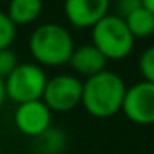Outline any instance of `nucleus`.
<instances>
[{"instance_id": "6", "label": "nucleus", "mask_w": 154, "mask_h": 154, "mask_svg": "<svg viewBox=\"0 0 154 154\" xmlns=\"http://www.w3.org/2000/svg\"><path fill=\"white\" fill-rule=\"evenodd\" d=\"M121 111L134 124H154V85L139 81L126 90Z\"/></svg>"}, {"instance_id": "15", "label": "nucleus", "mask_w": 154, "mask_h": 154, "mask_svg": "<svg viewBox=\"0 0 154 154\" xmlns=\"http://www.w3.org/2000/svg\"><path fill=\"white\" fill-rule=\"evenodd\" d=\"M17 65H18L17 55H15L10 48L0 50V78H2V80H5V78L17 68Z\"/></svg>"}, {"instance_id": "18", "label": "nucleus", "mask_w": 154, "mask_h": 154, "mask_svg": "<svg viewBox=\"0 0 154 154\" xmlns=\"http://www.w3.org/2000/svg\"><path fill=\"white\" fill-rule=\"evenodd\" d=\"M143 2V7L147 8L149 12H152L154 14V0H141Z\"/></svg>"}, {"instance_id": "4", "label": "nucleus", "mask_w": 154, "mask_h": 154, "mask_svg": "<svg viewBox=\"0 0 154 154\" xmlns=\"http://www.w3.org/2000/svg\"><path fill=\"white\" fill-rule=\"evenodd\" d=\"M4 81L7 100L22 104L28 103V101L42 100L48 78L40 65L22 63L17 65V68Z\"/></svg>"}, {"instance_id": "8", "label": "nucleus", "mask_w": 154, "mask_h": 154, "mask_svg": "<svg viewBox=\"0 0 154 154\" xmlns=\"http://www.w3.org/2000/svg\"><path fill=\"white\" fill-rule=\"evenodd\" d=\"M65 17L75 28H93L109 10V0H65Z\"/></svg>"}, {"instance_id": "3", "label": "nucleus", "mask_w": 154, "mask_h": 154, "mask_svg": "<svg viewBox=\"0 0 154 154\" xmlns=\"http://www.w3.org/2000/svg\"><path fill=\"white\" fill-rule=\"evenodd\" d=\"M93 45L106 60H123L133 51L134 37L131 35L124 18L109 15L101 18L93 28Z\"/></svg>"}, {"instance_id": "5", "label": "nucleus", "mask_w": 154, "mask_h": 154, "mask_svg": "<svg viewBox=\"0 0 154 154\" xmlns=\"http://www.w3.org/2000/svg\"><path fill=\"white\" fill-rule=\"evenodd\" d=\"M83 83L73 75H57L48 78L43 91V103L51 113H68L81 104Z\"/></svg>"}, {"instance_id": "11", "label": "nucleus", "mask_w": 154, "mask_h": 154, "mask_svg": "<svg viewBox=\"0 0 154 154\" xmlns=\"http://www.w3.org/2000/svg\"><path fill=\"white\" fill-rule=\"evenodd\" d=\"M128 28L134 38H146L154 33V14L147 8L139 7L124 17Z\"/></svg>"}, {"instance_id": "17", "label": "nucleus", "mask_w": 154, "mask_h": 154, "mask_svg": "<svg viewBox=\"0 0 154 154\" xmlns=\"http://www.w3.org/2000/svg\"><path fill=\"white\" fill-rule=\"evenodd\" d=\"M5 100H7V93H5V81L0 78V108L4 106Z\"/></svg>"}, {"instance_id": "1", "label": "nucleus", "mask_w": 154, "mask_h": 154, "mask_svg": "<svg viewBox=\"0 0 154 154\" xmlns=\"http://www.w3.org/2000/svg\"><path fill=\"white\" fill-rule=\"evenodd\" d=\"M124 80L114 71L104 70L86 78L83 83L81 104L94 118H111L119 113L126 94Z\"/></svg>"}, {"instance_id": "14", "label": "nucleus", "mask_w": 154, "mask_h": 154, "mask_svg": "<svg viewBox=\"0 0 154 154\" xmlns=\"http://www.w3.org/2000/svg\"><path fill=\"white\" fill-rule=\"evenodd\" d=\"M139 73L144 78L143 81L154 85V45L147 47L139 57Z\"/></svg>"}, {"instance_id": "9", "label": "nucleus", "mask_w": 154, "mask_h": 154, "mask_svg": "<svg viewBox=\"0 0 154 154\" xmlns=\"http://www.w3.org/2000/svg\"><path fill=\"white\" fill-rule=\"evenodd\" d=\"M68 63L71 65V68L76 73L90 78L93 75H98L106 70L108 60L93 43H90V45H81V47L75 48Z\"/></svg>"}, {"instance_id": "10", "label": "nucleus", "mask_w": 154, "mask_h": 154, "mask_svg": "<svg viewBox=\"0 0 154 154\" xmlns=\"http://www.w3.org/2000/svg\"><path fill=\"white\" fill-rule=\"evenodd\" d=\"M43 10L42 0H8V10L5 14L8 15L15 27L33 23L40 17Z\"/></svg>"}, {"instance_id": "2", "label": "nucleus", "mask_w": 154, "mask_h": 154, "mask_svg": "<svg viewBox=\"0 0 154 154\" xmlns=\"http://www.w3.org/2000/svg\"><path fill=\"white\" fill-rule=\"evenodd\" d=\"M32 57L43 66H63L70 61L75 42L70 32L58 23H42L28 40Z\"/></svg>"}, {"instance_id": "16", "label": "nucleus", "mask_w": 154, "mask_h": 154, "mask_svg": "<svg viewBox=\"0 0 154 154\" xmlns=\"http://www.w3.org/2000/svg\"><path fill=\"white\" fill-rule=\"evenodd\" d=\"M143 7V2L141 0H118V10H119V17L124 18L134 12L136 8Z\"/></svg>"}, {"instance_id": "12", "label": "nucleus", "mask_w": 154, "mask_h": 154, "mask_svg": "<svg viewBox=\"0 0 154 154\" xmlns=\"http://www.w3.org/2000/svg\"><path fill=\"white\" fill-rule=\"evenodd\" d=\"M37 139V152L38 154H60L66 144V134L58 128H50Z\"/></svg>"}, {"instance_id": "7", "label": "nucleus", "mask_w": 154, "mask_h": 154, "mask_svg": "<svg viewBox=\"0 0 154 154\" xmlns=\"http://www.w3.org/2000/svg\"><path fill=\"white\" fill-rule=\"evenodd\" d=\"M53 113L43 103V100L28 101L17 104L14 113V123L22 134L30 137H38L51 128Z\"/></svg>"}, {"instance_id": "13", "label": "nucleus", "mask_w": 154, "mask_h": 154, "mask_svg": "<svg viewBox=\"0 0 154 154\" xmlns=\"http://www.w3.org/2000/svg\"><path fill=\"white\" fill-rule=\"evenodd\" d=\"M17 38V27L5 12H0V50L10 48Z\"/></svg>"}]
</instances>
